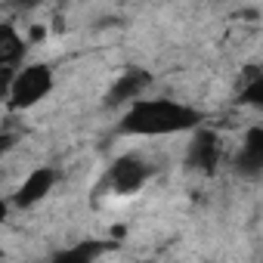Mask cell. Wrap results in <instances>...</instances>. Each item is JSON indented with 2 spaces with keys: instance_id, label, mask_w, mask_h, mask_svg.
<instances>
[{
  "instance_id": "277c9868",
  "label": "cell",
  "mask_w": 263,
  "mask_h": 263,
  "mask_svg": "<svg viewBox=\"0 0 263 263\" xmlns=\"http://www.w3.org/2000/svg\"><path fill=\"white\" fill-rule=\"evenodd\" d=\"M53 186H56V171H53V167H37V171H31V174L22 180V186H19L16 195H13V204H16V208H31V204H37V201H44Z\"/></svg>"
},
{
  "instance_id": "8992f818",
  "label": "cell",
  "mask_w": 263,
  "mask_h": 263,
  "mask_svg": "<svg viewBox=\"0 0 263 263\" xmlns=\"http://www.w3.org/2000/svg\"><path fill=\"white\" fill-rule=\"evenodd\" d=\"M152 84V78L146 74V71H140V68H130L115 87H111V93H108V102L111 105H124V102H130V99H137L146 87Z\"/></svg>"
},
{
  "instance_id": "8fae6325",
  "label": "cell",
  "mask_w": 263,
  "mask_h": 263,
  "mask_svg": "<svg viewBox=\"0 0 263 263\" xmlns=\"http://www.w3.org/2000/svg\"><path fill=\"white\" fill-rule=\"evenodd\" d=\"M10 4L16 7V10H31V7H37L41 0H10Z\"/></svg>"
},
{
  "instance_id": "5b68a950",
  "label": "cell",
  "mask_w": 263,
  "mask_h": 263,
  "mask_svg": "<svg viewBox=\"0 0 263 263\" xmlns=\"http://www.w3.org/2000/svg\"><path fill=\"white\" fill-rule=\"evenodd\" d=\"M241 174H260L263 171V127H251L245 134V143L235 158Z\"/></svg>"
},
{
  "instance_id": "52a82bcc",
  "label": "cell",
  "mask_w": 263,
  "mask_h": 263,
  "mask_svg": "<svg viewBox=\"0 0 263 263\" xmlns=\"http://www.w3.org/2000/svg\"><path fill=\"white\" fill-rule=\"evenodd\" d=\"M25 56V41L13 25L0 28V68H16Z\"/></svg>"
},
{
  "instance_id": "ba28073f",
  "label": "cell",
  "mask_w": 263,
  "mask_h": 263,
  "mask_svg": "<svg viewBox=\"0 0 263 263\" xmlns=\"http://www.w3.org/2000/svg\"><path fill=\"white\" fill-rule=\"evenodd\" d=\"M214 161H217V140H214V134H198L195 143H192V152H189V164L211 171Z\"/></svg>"
},
{
  "instance_id": "30bf717a",
  "label": "cell",
  "mask_w": 263,
  "mask_h": 263,
  "mask_svg": "<svg viewBox=\"0 0 263 263\" xmlns=\"http://www.w3.org/2000/svg\"><path fill=\"white\" fill-rule=\"evenodd\" d=\"M241 102H245V105H254V108H263V71H260L248 87H245Z\"/></svg>"
},
{
  "instance_id": "6da1fadb",
  "label": "cell",
  "mask_w": 263,
  "mask_h": 263,
  "mask_svg": "<svg viewBox=\"0 0 263 263\" xmlns=\"http://www.w3.org/2000/svg\"><path fill=\"white\" fill-rule=\"evenodd\" d=\"M201 124V115L192 105L177 99H137L121 118V130L134 137H167L186 134Z\"/></svg>"
},
{
  "instance_id": "9c48e42d",
  "label": "cell",
  "mask_w": 263,
  "mask_h": 263,
  "mask_svg": "<svg viewBox=\"0 0 263 263\" xmlns=\"http://www.w3.org/2000/svg\"><path fill=\"white\" fill-rule=\"evenodd\" d=\"M102 251H105V245H102V241H90V238H84V241H78L74 248L59 251V254H56V260H59V263H90V260H96Z\"/></svg>"
},
{
  "instance_id": "3957f363",
  "label": "cell",
  "mask_w": 263,
  "mask_h": 263,
  "mask_svg": "<svg viewBox=\"0 0 263 263\" xmlns=\"http://www.w3.org/2000/svg\"><path fill=\"white\" fill-rule=\"evenodd\" d=\"M149 180V167L140 161V158H118L108 171V186L118 192V195H130L137 192L143 183Z\"/></svg>"
},
{
  "instance_id": "7a4b0ae2",
  "label": "cell",
  "mask_w": 263,
  "mask_h": 263,
  "mask_svg": "<svg viewBox=\"0 0 263 263\" xmlns=\"http://www.w3.org/2000/svg\"><path fill=\"white\" fill-rule=\"evenodd\" d=\"M50 90H53V71L47 65H25L16 71L7 96H10L13 108H31L41 99H47Z\"/></svg>"
}]
</instances>
